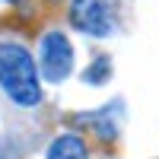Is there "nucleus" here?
I'll return each mask as SVG.
<instances>
[{"label": "nucleus", "instance_id": "nucleus-1", "mask_svg": "<svg viewBox=\"0 0 159 159\" xmlns=\"http://www.w3.org/2000/svg\"><path fill=\"white\" fill-rule=\"evenodd\" d=\"M0 89L16 105H25V108L42 102L38 67L22 45H13V42L0 45Z\"/></svg>", "mask_w": 159, "mask_h": 159}, {"label": "nucleus", "instance_id": "nucleus-2", "mask_svg": "<svg viewBox=\"0 0 159 159\" xmlns=\"http://www.w3.org/2000/svg\"><path fill=\"white\" fill-rule=\"evenodd\" d=\"M38 70H42L51 83L67 80L73 70V48L64 32H48L42 38V51H38Z\"/></svg>", "mask_w": 159, "mask_h": 159}, {"label": "nucleus", "instance_id": "nucleus-3", "mask_svg": "<svg viewBox=\"0 0 159 159\" xmlns=\"http://www.w3.org/2000/svg\"><path fill=\"white\" fill-rule=\"evenodd\" d=\"M70 22H73V29L96 35V38H105L115 25L111 10L105 0H73L70 3Z\"/></svg>", "mask_w": 159, "mask_h": 159}, {"label": "nucleus", "instance_id": "nucleus-4", "mask_svg": "<svg viewBox=\"0 0 159 159\" xmlns=\"http://www.w3.org/2000/svg\"><path fill=\"white\" fill-rule=\"evenodd\" d=\"M48 159H86V143L76 134H61L48 147Z\"/></svg>", "mask_w": 159, "mask_h": 159}, {"label": "nucleus", "instance_id": "nucleus-5", "mask_svg": "<svg viewBox=\"0 0 159 159\" xmlns=\"http://www.w3.org/2000/svg\"><path fill=\"white\" fill-rule=\"evenodd\" d=\"M105 70H108V61H105V57H99V61H96V67H92V70L86 73V80H92V83H99V80L105 76Z\"/></svg>", "mask_w": 159, "mask_h": 159}]
</instances>
